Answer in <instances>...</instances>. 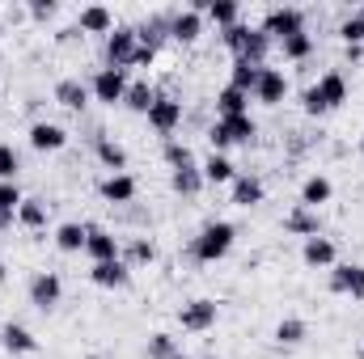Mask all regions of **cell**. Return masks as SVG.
Here are the masks:
<instances>
[{
  "instance_id": "cell-1",
  "label": "cell",
  "mask_w": 364,
  "mask_h": 359,
  "mask_svg": "<svg viewBox=\"0 0 364 359\" xmlns=\"http://www.w3.org/2000/svg\"><path fill=\"white\" fill-rule=\"evenodd\" d=\"M233 241H237V228H233L229 220H212V224H203L199 237L191 241V254H195L199 263H220V258L233 250Z\"/></svg>"
},
{
  "instance_id": "cell-2",
  "label": "cell",
  "mask_w": 364,
  "mask_h": 359,
  "mask_svg": "<svg viewBox=\"0 0 364 359\" xmlns=\"http://www.w3.org/2000/svg\"><path fill=\"white\" fill-rule=\"evenodd\" d=\"M305 110L309 114H331V110H339L343 101H348V81H343V72H322L309 89H305Z\"/></svg>"
},
{
  "instance_id": "cell-3",
  "label": "cell",
  "mask_w": 364,
  "mask_h": 359,
  "mask_svg": "<svg viewBox=\"0 0 364 359\" xmlns=\"http://www.w3.org/2000/svg\"><path fill=\"white\" fill-rule=\"evenodd\" d=\"M255 118L250 114H237V118H216L212 127H208V140H212V153H225V148H233V144H250L255 140Z\"/></svg>"
},
{
  "instance_id": "cell-4",
  "label": "cell",
  "mask_w": 364,
  "mask_h": 359,
  "mask_svg": "<svg viewBox=\"0 0 364 359\" xmlns=\"http://www.w3.org/2000/svg\"><path fill=\"white\" fill-rule=\"evenodd\" d=\"M267 38L275 43H284V38H292V34H305V13L301 9H292V4H279V9H267V17H263V26H259Z\"/></svg>"
},
{
  "instance_id": "cell-5",
  "label": "cell",
  "mask_w": 364,
  "mask_h": 359,
  "mask_svg": "<svg viewBox=\"0 0 364 359\" xmlns=\"http://www.w3.org/2000/svg\"><path fill=\"white\" fill-rule=\"evenodd\" d=\"M136 47H140V34L132 26H114L106 34V68H132Z\"/></svg>"
},
{
  "instance_id": "cell-6",
  "label": "cell",
  "mask_w": 364,
  "mask_h": 359,
  "mask_svg": "<svg viewBox=\"0 0 364 359\" xmlns=\"http://www.w3.org/2000/svg\"><path fill=\"white\" fill-rule=\"evenodd\" d=\"M90 93L102 101V106H114V101H123V97H127V68H97V77H93Z\"/></svg>"
},
{
  "instance_id": "cell-7",
  "label": "cell",
  "mask_w": 364,
  "mask_h": 359,
  "mask_svg": "<svg viewBox=\"0 0 364 359\" xmlns=\"http://www.w3.org/2000/svg\"><path fill=\"white\" fill-rule=\"evenodd\" d=\"M144 118H149V127H153L157 136H174V131L182 127V101L178 97L157 93V101H153V110H149Z\"/></svg>"
},
{
  "instance_id": "cell-8",
  "label": "cell",
  "mask_w": 364,
  "mask_h": 359,
  "mask_svg": "<svg viewBox=\"0 0 364 359\" xmlns=\"http://www.w3.org/2000/svg\"><path fill=\"white\" fill-rule=\"evenodd\" d=\"M178 326L186 334H203V330H212L216 326V300H186L178 309Z\"/></svg>"
},
{
  "instance_id": "cell-9",
  "label": "cell",
  "mask_w": 364,
  "mask_h": 359,
  "mask_svg": "<svg viewBox=\"0 0 364 359\" xmlns=\"http://www.w3.org/2000/svg\"><path fill=\"white\" fill-rule=\"evenodd\" d=\"M60 296H64V283H60V275L55 270H38L34 279H30V304L34 309H55L60 304Z\"/></svg>"
},
{
  "instance_id": "cell-10",
  "label": "cell",
  "mask_w": 364,
  "mask_h": 359,
  "mask_svg": "<svg viewBox=\"0 0 364 359\" xmlns=\"http://www.w3.org/2000/svg\"><path fill=\"white\" fill-rule=\"evenodd\" d=\"M331 292L352 296V300H364V267L360 263H339V267H331Z\"/></svg>"
},
{
  "instance_id": "cell-11",
  "label": "cell",
  "mask_w": 364,
  "mask_h": 359,
  "mask_svg": "<svg viewBox=\"0 0 364 359\" xmlns=\"http://www.w3.org/2000/svg\"><path fill=\"white\" fill-rule=\"evenodd\" d=\"M85 254H90L93 263H114V258H123V245H119V237H114V233H106V228L90 224V241H85Z\"/></svg>"
},
{
  "instance_id": "cell-12",
  "label": "cell",
  "mask_w": 364,
  "mask_h": 359,
  "mask_svg": "<svg viewBox=\"0 0 364 359\" xmlns=\"http://www.w3.org/2000/svg\"><path fill=\"white\" fill-rule=\"evenodd\" d=\"M301 258H305V267H314V270L339 267V250H335L331 237H309V241L301 245Z\"/></svg>"
},
{
  "instance_id": "cell-13",
  "label": "cell",
  "mask_w": 364,
  "mask_h": 359,
  "mask_svg": "<svg viewBox=\"0 0 364 359\" xmlns=\"http://www.w3.org/2000/svg\"><path fill=\"white\" fill-rule=\"evenodd\" d=\"M68 144V131L60 123H34L30 127V148L34 153H60Z\"/></svg>"
},
{
  "instance_id": "cell-14",
  "label": "cell",
  "mask_w": 364,
  "mask_h": 359,
  "mask_svg": "<svg viewBox=\"0 0 364 359\" xmlns=\"http://www.w3.org/2000/svg\"><path fill=\"white\" fill-rule=\"evenodd\" d=\"M284 233H292V237H322V220H318V211H309V207H292L288 216H284Z\"/></svg>"
},
{
  "instance_id": "cell-15",
  "label": "cell",
  "mask_w": 364,
  "mask_h": 359,
  "mask_svg": "<svg viewBox=\"0 0 364 359\" xmlns=\"http://www.w3.org/2000/svg\"><path fill=\"white\" fill-rule=\"evenodd\" d=\"M136 190H140V186H136L132 174H106L102 186H97V194H102L110 207H114V203H132V199H136Z\"/></svg>"
},
{
  "instance_id": "cell-16",
  "label": "cell",
  "mask_w": 364,
  "mask_h": 359,
  "mask_svg": "<svg viewBox=\"0 0 364 359\" xmlns=\"http://www.w3.org/2000/svg\"><path fill=\"white\" fill-rule=\"evenodd\" d=\"M0 343H4V351L13 359H26L30 351H38V338H34L26 326H17V321H9V326L0 330Z\"/></svg>"
},
{
  "instance_id": "cell-17",
  "label": "cell",
  "mask_w": 364,
  "mask_h": 359,
  "mask_svg": "<svg viewBox=\"0 0 364 359\" xmlns=\"http://www.w3.org/2000/svg\"><path fill=\"white\" fill-rule=\"evenodd\" d=\"M90 279L97 283V287H127L132 283V267L123 263V258H114V263H93V270H90Z\"/></svg>"
},
{
  "instance_id": "cell-18",
  "label": "cell",
  "mask_w": 364,
  "mask_h": 359,
  "mask_svg": "<svg viewBox=\"0 0 364 359\" xmlns=\"http://www.w3.org/2000/svg\"><path fill=\"white\" fill-rule=\"evenodd\" d=\"M284 93H288V77L275 72V68H263V77H259V85H255V101H263V106H279Z\"/></svg>"
},
{
  "instance_id": "cell-19",
  "label": "cell",
  "mask_w": 364,
  "mask_h": 359,
  "mask_svg": "<svg viewBox=\"0 0 364 359\" xmlns=\"http://www.w3.org/2000/svg\"><path fill=\"white\" fill-rule=\"evenodd\" d=\"M331 194H335V186L326 174H309L305 186H301V207H309V211H318L322 203H331Z\"/></svg>"
},
{
  "instance_id": "cell-20",
  "label": "cell",
  "mask_w": 364,
  "mask_h": 359,
  "mask_svg": "<svg viewBox=\"0 0 364 359\" xmlns=\"http://www.w3.org/2000/svg\"><path fill=\"white\" fill-rule=\"evenodd\" d=\"M85 241H90V224L68 220V224H60V228H55V250H64V254H81V250H85Z\"/></svg>"
},
{
  "instance_id": "cell-21",
  "label": "cell",
  "mask_w": 364,
  "mask_h": 359,
  "mask_svg": "<svg viewBox=\"0 0 364 359\" xmlns=\"http://www.w3.org/2000/svg\"><path fill=\"white\" fill-rule=\"evenodd\" d=\"M263 182L255 178V174H237L233 178V207H259L263 203Z\"/></svg>"
},
{
  "instance_id": "cell-22",
  "label": "cell",
  "mask_w": 364,
  "mask_h": 359,
  "mask_svg": "<svg viewBox=\"0 0 364 359\" xmlns=\"http://www.w3.org/2000/svg\"><path fill=\"white\" fill-rule=\"evenodd\" d=\"M170 34L178 38V43H195L199 34H203V17H199V9H182L170 17Z\"/></svg>"
},
{
  "instance_id": "cell-23",
  "label": "cell",
  "mask_w": 364,
  "mask_h": 359,
  "mask_svg": "<svg viewBox=\"0 0 364 359\" xmlns=\"http://www.w3.org/2000/svg\"><path fill=\"white\" fill-rule=\"evenodd\" d=\"M55 101H60L64 110H85V106H90V85L77 81V77H68V81L55 85Z\"/></svg>"
},
{
  "instance_id": "cell-24",
  "label": "cell",
  "mask_w": 364,
  "mask_h": 359,
  "mask_svg": "<svg viewBox=\"0 0 364 359\" xmlns=\"http://www.w3.org/2000/svg\"><path fill=\"white\" fill-rule=\"evenodd\" d=\"M216 114H220V118L250 114V93H242V89H233V85H225V89L216 93Z\"/></svg>"
},
{
  "instance_id": "cell-25",
  "label": "cell",
  "mask_w": 364,
  "mask_h": 359,
  "mask_svg": "<svg viewBox=\"0 0 364 359\" xmlns=\"http://www.w3.org/2000/svg\"><path fill=\"white\" fill-rule=\"evenodd\" d=\"M199 170H203V182H208V186H225V182L237 178V165H233L225 153H212V157H208Z\"/></svg>"
},
{
  "instance_id": "cell-26",
  "label": "cell",
  "mask_w": 364,
  "mask_h": 359,
  "mask_svg": "<svg viewBox=\"0 0 364 359\" xmlns=\"http://www.w3.org/2000/svg\"><path fill=\"white\" fill-rule=\"evenodd\" d=\"M97 161H102L110 174H123V170H127V148H123L119 140H110V136H97Z\"/></svg>"
},
{
  "instance_id": "cell-27",
  "label": "cell",
  "mask_w": 364,
  "mask_h": 359,
  "mask_svg": "<svg viewBox=\"0 0 364 359\" xmlns=\"http://www.w3.org/2000/svg\"><path fill=\"white\" fill-rule=\"evenodd\" d=\"M259 77H263V64H250V60H233V68H229V85L242 93H255Z\"/></svg>"
},
{
  "instance_id": "cell-28",
  "label": "cell",
  "mask_w": 364,
  "mask_h": 359,
  "mask_svg": "<svg viewBox=\"0 0 364 359\" xmlns=\"http://www.w3.org/2000/svg\"><path fill=\"white\" fill-rule=\"evenodd\" d=\"M77 21H81L85 34H110V30H114V17H110V9H102V4H85Z\"/></svg>"
},
{
  "instance_id": "cell-29",
  "label": "cell",
  "mask_w": 364,
  "mask_h": 359,
  "mask_svg": "<svg viewBox=\"0 0 364 359\" xmlns=\"http://www.w3.org/2000/svg\"><path fill=\"white\" fill-rule=\"evenodd\" d=\"M305 338H309V326L301 317H279V326H275V343L279 347H301Z\"/></svg>"
},
{
  "instance_id": "cell-30",
  "label": "cell",
  "mask_w": 364,
  "mask_h": 359,
  "mask_svg": "<svg viewBox=\"0 0 364 359\" xmlns=\"http://www.w3.org/2000/svg\"><path fill=\"white\" fill-rule=\"evenodd\" d=\"M21 199H26V194L17 190V182H0V228H13Z\"/></svg>"
},
{
  "instance_id": "cell-31",
  "label": "cell",
  "mask_w": 364,
  "mask_h": 359,
  "mask_svg": "<svg viewBox=\"0 0 364 359\" xmlns=\"http://www.w3.org/2000/svg\"><path fill=\"white\" fill-rule=\"evenodd\" d=\"M153 101H157V89H153L149 81H132V85H127V97H123V106H127V110L149 114V110H153Z\"/></svg>"
},
{
  "instance_id": "cell-32",
  "label": "cell",
  "mask_w": 364,
  "mask_h": 359,
  "mask_svg": "<svg viewBox=\"0 0 364 359\" xmlns=\"http://www.w3.org/2000/svg\"><path fill=\"white\" fill-rule=\"evenodd\" d=\"M170 182H174V190H178L182 199H195V194H199V190L208 186V182H203V170H199V165L174 170V174H170Z\"/></svg>"
},
{
  "instance_id": "cell-33",
  "label": "cell",
  "mask_w": 364,
  "mask_h": 359,
  "mask_svg": "<svg viewBox=\"0 0 364 359\" xmlns=\"http://www.w3.org/2000/svg\"><path fill=\"white\" fill-rule=\"evenodd\" d=\"M203 13H208L220 30H229V26H237V21H242V9H237L233 0H208V4H203Z\"/></svg>"
},
{
  "instance_id": "cell-34",
  "label": "cell",
  "mask_w": 364,
  "mask_h": 359,
  "mask_svg": "<svg viewBox=\"0 0 364 359\" xmlns=\"http://www.w3.org/2000/svg\"><path fill=\"white\" fill-rule=\"evenodd\" d=\"M279 51H284V60L301 64V60H309V55H314V34H292V38H284V43H279Z\"/></svg>"
},
{
  "instance_id": "cell-35",
  "label": "cell",
  "mask_w": 364,
  "mask_h": 359,
  "mask_svg": "<svg viewBox=\"0 0 364 359\" xmlns=\"http://www.w3.org/2000/svg\"><path fill=\"white\" fill-rule=\"evenodd\" d=\"M17 224H26V228H43V224H47V203H43V199H21V207H17Z\"/></svg>"
},
{
  "instance_id": "cell-36",
  "label": "cell",
  "mask_w": 364,
  "mask_h": 359,
  "mask_svg": "<svg viewBox=\"0 0 364 359\" xmlns=\"http://www.w3.org/2000/svg\"><path fill=\"white\" fill-rule=\"evenodd\" d=\"M339 38H343L348 47H364V9L348 13V17L339 21Z\"/></svg>"
},
{
  "instance_id": "cell-37",
  "label": "cell",
  "mask_w": 364,
  "mask_h": 359,
  "mask_svg": "<svg viewBox=\"0 0 364 359\" xmlns=\"http://www.w3.org/2000/svg\"><path fill=\"white\" fill-rule=\"evenodd\" d=\"M166 165H170V170H186V165H199V161H195V153H191L186 144L170 140V144H166Z\"/></svg>"
},
{
  "instance_id": "cell-38",
  "label": "cell",
  "mask_w": 364,
  "mask_h": 359,
  "mask_svg": "<svg viewBox=\"0 0 364 359\" xmlns=\"http://www.w3.org/2000/svg\"><path fill=\"white\" fill-rule=\"evenodd\" d=\"M174 355H178L174 334H153L149 338V359H174Z\"/></svg>"
},
{
  "instance_id": "cell-39",
  "label": "cell",
  "mask_w": 364,
  "mask_h": 359,
  "mask_svg": "<svg viewBox=\"0 0 364 359\" xmlns=\"http://www.w3.org/2000/svg\"><path fill=\"white\" fill-rule=\"evenodd\" d=\"M153 254H157V250H153V241H144V237H136V241L127 245V258H123V263H127V267H132V263L140 267V263H153Z\"/></svg>"
},
{
  "instance_id": "cell-40",
  "label": "cell",
  "mask_w": 364,
  "mask_h": 359,
  "mask_svg": "<svg viewBox=\"0 0 364 359\" xmlns=\"http://www.w3.org/2000/svg\"><path fill=\"white\" fill-rule=\"evenodd\" d=\"M17 170H21V161H17L13 144H0V182H13L17 178Z\"/></svg>"
},
{
  "instance_id": "cell-41",
  "label": "cell",
  "mask_w": 364,
  "mask_h": 359,
  "mask_svg": "<svg viewBox=\"0 0 364 359\" xmlns=\"http://www.w3.org/2000/svg\"><path fill=\"white\" fill-rule=\"evenodd\" d=\"M246 30H250V26H242V21H237V26H229V30H220V38H225V47H229L233 55L242 51V43H246Z\"/></svg>"
},
{
  "instance_id": "cell-42",
  "label": "cell",
  "mask_w": 364,
  "mask_h": 359,
  "mask_svg": "<svg viewBox=\"0 0 364 359\" xmlns=\"http://www.w3.org/2000/svg\"><path fill=\"white\" fill-rule=\"evenodd\" d=\"M157 60V47H149V43H140L136 47V55H132V68H149Z\"/></svg>"
},
{
  "instance_id": "cell-43",
  "label": "cell",
  "mask_w": 364,
  "mask_h": 359,
  "mask_svg": "<svg viewBox=\"0 0 364 359\" xmlns=\"http://www.w3.org/2000/svg\"><path fill=\"white\" fill-rule=\"evenodd\" d=\"M30 13H34V17H38V21H47V17H51V13H55V4H51V0H47V4H43V0H38V4H30Z\"/></svg>"
},
{
  "instance_id": "cell-44",
  "label": "cell",
  "mask_w": 364,
  "mask_h": 359,
  "mask_svg": "<svg viewBox=\"0 0 364 359\" xmlns=\"http://www.w3.org/2000/svg\"><path fill=\"white\" fill-rule=\"evenodd\" d=\"M174 359H191V355H182V351H178V355H174Z\"/></svg>"
},
{
  "instance_id": "cell-45",
  "label": "cell",
  "mask_w": 364,
  "mask_h": 359,
  "mask_svg": "<svg viewBox=\"0 0 364 359\" xmlns=\"http://www.w3.org/2000/svg\"><path fill=\"white\" fill-rule=\"evenodd\" d=\"M208 359H220V355H208Z\"/></svg>"
},
{
  "instance_id": "cell-46",
  "label": "cell",
  "mask_w": 364,
  "mask_h": 359,
  "mask_svg": "<svg viewBox=\"0 0 364 359\" xmlns=\"http://www.w3.org/2000/svg\"><path fill=\"white\" fill-rule=\"evenodd\" d=\"M360 355H364V343H360Z\"/></svg>"
}]
</instances>
